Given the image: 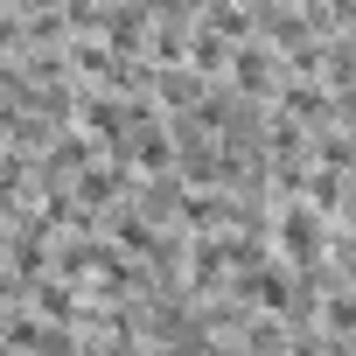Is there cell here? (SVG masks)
Returning <instances> with one entry per match:
<instances>
[{"label": "cell", "mask_w": 356, "mask_h": 356, "mask_svg": "<svg viewBox=\"0 0 356 356\" xmlns=\"http://www.w3.org/2000/svg\"><path fill=\"white\" fill-rule=\"evenodd\" d=\"M293 356H321V349H293Z\"/></svg>", "instance_id": "1"}]
</instances>
